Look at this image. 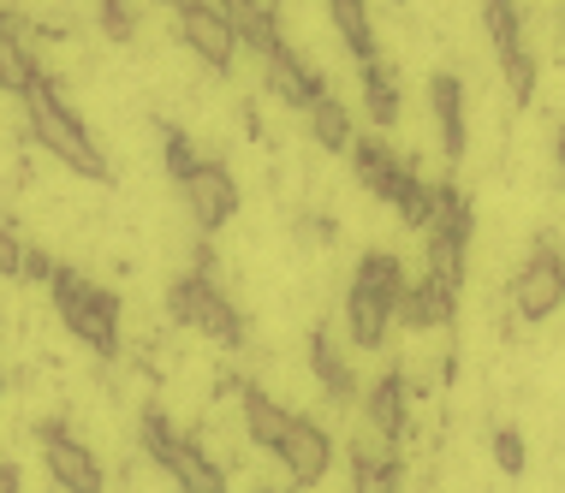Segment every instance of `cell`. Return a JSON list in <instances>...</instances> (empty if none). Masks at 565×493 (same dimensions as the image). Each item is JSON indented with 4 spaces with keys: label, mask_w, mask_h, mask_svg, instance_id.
Returning <instances> with one entry per match:
<instances>
[{
    "label": "cell",
    "mask_w": 565,
    "mask_h": 493,
    "mask_svg": "<svg viewBox=\"0 0 565 493\" xmlns=\"http://www.w3.org/2000/svg\"><path fill=\"white\" fill-rule=\"evenodd\" d=\"M161 310H167V321H179L185 333L209 339V345H221V351H244V339H250L244 310L215 286V274H196V268L173 274L161 291Z\"/></svg>",
    "instance_id": "obj_3"
},
{
    "label": "cell",
    "mask_w": 565,
    "mask_h": 493,
    "mask_svg": "<svg viewBox=\"0 0 565 493\" xmlns=\"http://www.w3.org/2000/svg\"><path fill=\"white\" fill-rule=\"evenodd\" d=\"M340 315H345V345L351 351H387V333H393V321H399V303H393L381 286H370L363 274H351Z\"/></svg>",
    "instance_id": "obj_10"
},
{
    "label": "cell",
    "mask_w": 565,
    "mask_h": 493,
    "mask_svg": "<svg viewBox=\"0 0 565 493\" xmlns=\"http://www.w3.org/2000/svg\"><path fill=\"white\" fill-rule=\"evenodd\" d=\"M274 458H280L286 475H292V487H322V475L333 470V435H328V422H322V416H303L298 410L292 435H286V446Z\"/></svg>",
    "instance_id": "obj_12"
},
{
    "label": "cell",
    "mask_w": 565,
    "mask_h": 493,
    "mask_svg": "<svg viewBox=\"0 0 565 493\" xmlns=\"http://www.w3.org/2000/svg\"><path fill=\"white\" fill-rule=\"evenodd\" d=\"M358 101H363V114H370V126L375 131H393L405 119V101H399V66H393L387 54H375V60H363L358 66Z\"/></svg>",
    "instance_id": "obj_15"
},
{
    "label": "cell",
    "mask_w": 565,
    "mask_h": 493,
    "mask_svg": "<svg viewBox=\"0 0 565 493\" xmlns=\"http://www.w3.org/2000/svg\"><path fill=\"white\" fill-rule=\"evenodd\" d=\"M292 493H310V487H292Z\"/></svg>",
    "instance_id": "obj_30"
},
{
    "label": "cell",
    "mask_w": 565,
    "mask_h": 493,
    "mask_svg": "<svg viewBox=\"0 0 565 493\" xmlns=\"http://www.w3.org/2000/svg\"><path fill=\"white\" fill-rule=\"evenodd\" d=\"M238 422H244V440H250V446L280 452L286 435H292V422H298V410H286L268 387H256V381H250V387L238 393Z\"/></svg>",
    "instance_id": "obj_14"
},
{
    "label": "cell",
    "mask_w": 565,
    "mask_h": 493,
    "mask_svg": "<svg viewBox=\"0 0 565 493\" xmlns=\"http://www.w3.org/2000/svg\"><path fill=\"white\" fill-rule=\"evenodd\" d=\"M179 203H185V214L196 221V233H221V226L238 221L244 191H238V179L226 161H203L185 184H179Z\"/></svg>",
    "instance_id": "obj_8"
},
{
    "label": "cell",
    "mask_w": 565,
    "mask_h": 493,
    "mask_svg": "<svg viewBox=\"0 0 565 493\" xmlns=\"http://www.w3.org/2000/svg\"><path fill=\"white\" fill-rule=\"evenodd\" d=\"M345 493H405V464L375 435H351V475Z\"/></svg>",
    "instance_id": "obj_13"
},
{
    "label": "cell",
    "mask_w": 565,
    "mask_h": 493,
    "mask_svg": "<svg viewBox=\"0 0 565 493\" xmlns=\"http://www.w3.org/2000/svg\"><path fill=\"white\" fill-rule=\"evenodd\" d=\"M507 298H512L518 321H547L565 303V250L554 244V233H542V244L530 250V261L512 274Z\"/></svg>",
    "instance_id": "obj_4"
},
{
    "label": "cell",
    "mask_w": 565,
    "mask_h": 493,
    "mask_svg": "<svg viewBox=\"0 0 565 493\" xmlns=\"http://www.w3.org/2000/svg\"><path fill=\"white\" fill-rule=\"evenodd\" d=\"M173 24H179V42L191 49V60H196V66H209L215 78H226V72L238 66L244 42H238L233 19H226L215 0H191V7H179Z\"/></svg>",
    "instance_id": "obj_6"
},
{
    "label": "cell",
    "mask_w": 565,
    "mask_h": 493,
    "mask_svg": "<svg viewBox=\"0 0 565 493\" xmlns=\"http://www.w3.org/2000/svg\"><path fill=\"white\" fill-rule=\"evenodd\" d=\"M345 161H351V179H358V191H370L375 203H387V208H399L405 196H411V184L423 179V173H417V161L399 156V149H393L381 131L358 137Z\"/></svg>",
    "instance_id": "obj_5"
},
{
    "label": "cell",
    "mask_w": 565,
    "mask_h": 493,
    "mask_svg": "<svg viewBox=\"0 0 565 493\" xmlns=\"http://www.w3.org/2000/svg\"><path fill=\"white\" fill-rule=\"evenodd\" d=\"M554 167H559V184H565V126L554 131Z\"/></svg>",
    "instance_id": "obj_28"
},
{
    "label": "cell",
    "mask_w": 565,
    "mask_h": 493,
    "mask_svg": "<svg viewBox=\"0 0 565 493\" xmlns=\"http://www.w3.org/2000/svg\"><path fill=\"white\" fill-rule=\"evenodd\" d=\"M24 261H30V244L19 233V221L7 214V226H0V274H7V286L24 280Z\"/></svg>",
    "instance_id": "obj_25"
},
{
    "label": "cell",
    "mask_w": 565,
    "mask_h": 493,
    "mask_svg": "<svg viewBox=\"0 0 565 493\" xmlns=\"http://www.w3.org/2000/svg\"><path fill=\"white\" fill-rule=\"evenodd\" d=\"M494 72H500V89H507V101L512 107H530L536 101V89H542V60L536 49H507V54H494Z\"/></svg>",
    "instance_id": "obj_21"
},
{
    "label": "cell",
    "mask_w": 565,
    "mask_h": 493,
    "mask_svg": "<svg viewBox=\"0 0 565 493\" xmlns=\"http://www.w3.org/2000/svg\"><path fill=\"white\" fill-rule=\"evenodd\" d=\"M215 7L233 19L244 54L268 60L274 49H286V30H280V0H215Z\"/></svg>",
    "instance_id": "obj_16"
},
{
    "label": "cell",
    "mask_w": 565,
    "mask_h": 493,
    "mask_svg": "<svg viewBox=\"0 0 565 493\" xmlns=\"http://www.w3.org/2000/svg\"><path fill=\"white\" fill-rule=\"evenodd\" d=\"M203 161L209 156H196V137L185 126H167V119H161V173L173 179V184H185Z\"/></svg>",
    "instance_id": "obj_23"
},
{
    "label": "cell",
    "mask_w": 565,
    "mask_h": 493,
    "mask_svg": "<svg viewBox=\"0 0 565 493\" xmlns=\"http://www.w3.org/2000/svg\"><path fill=\"white\" fill-rule=\"evenodd\" d=\"M363 428L381 446L405 452V440H411V375L405 368H387V375L370 381V393H363Z\"/></svg>",
    "instance_id": "obj_11"
},
{
    "label": "cell",
    "mask_w": 565,
    "mask_h": 493,
    "mask_svg": "<svg viewBox=\"0 0 565 493\" xmlns=\"http://www.w3.org/2000/svg\"><path fill=\"white\" fill-rule=\"evenodd\" d=\"M494 464H500V475H524V464H530L524 435H518V428H507V422L494 428Z\"/></svg>",
    "instance_id": "obj_26"
},
{
    "label": "cell",
    "mask_w": 565,
    "mask_h": 493,
    "mask_svg": "<svg viewBox=\"0 0 565 493\" xmlns=\"http://www.w3.org/2000/svg\"><path fill=\"white\" fill-rule=\"evenodd\" d=\"M263 66V96H274L280 107H292V114H310V101L328 89L322 66H316L310 54L298 49V42H286V49H274L268 60H256Z\"/></svg>",
    "instance_id": "obj_9"
},
{
    "label": "cell",
    "mask_w": 565,
    "mask_h": 493,
    "mask_svg": "<svg viewBox=\"0 0 565 493\" xmlns=\"http://www.w3.org/2000/svg\"><path fill=\"white\" fill-rule=\"evenodd\" d=\"M399 315H405L411 333H440V328H452V315H458V286L435 280V274H423V280H411Z\"/></svg>",
    "instance_id": "obj_18"
},
{
    "label": "cell",
    "mask_w": 565,
    "mask_h": 493,
    "mask_svg": "<svg viewBox=\"0 0 565 493\" xmlns=\"http://www.w3.org/2000/svg\"><path fill=\"white\" fill-rule=\"evenodd\" d=\"M429 107H435V126H440V156L458 167V161H465V149H470L465 84H458V72H435V78H429Z\"/></svg>",
    "instance_id": "obj_17"
},
{
    "label": "cell",
    "mask_w": 565,
    "mask_h": 493,
    "mask_svg": "<svg viewBox=\"0 0 565 493\" xmlns=\"http://www.w3.org/2000/svg\"><path fill=\"white\" fill-rule=\"evenodd\" d=\"M96 24H102V36H108V49H131L137 42V7L131 0H102Z\"/></svg>",
    "instance_id": "obj_24"
},
{
    "label": "cell",
    "mask_w": 565,
    "mask_h": 493,
    "mask_svg": "<svg viewBox=\"0 0 565 493\" xmlns=\"http://www.w3.org/2000/svg\"><path fill=\"white\" fill-rule=\"evenodd\" d=\"M482 30H488V42H494V54H507V49H524V7L518 0H482Z\"/></svg>",
    "instance_id": "obj_22"
},
{
    "label": "cell",
    "mask_w": 565,
    "mask_h": 493,
    "mask_svg": "<svg viewBox=\"0 0 565 493\" xmlns=\"http://www.w3.org/2000/svg\"><path fill=\"white\" fill-rule=\"evenodd\" d=\"M24 126H30V143H42L60 167H66V173H78L89 184H108L114 179L102 137L89 131V119L72 107V96L60 89V78H49V72H42V78L30 84V96H24Z\"/></svg>",
    "instance_id": "obj_1"
},
{
    "label": "cell",
    "mask_w": 565,
    "mask_h": 493,
    "mask_svg": "<svg viewBox=\"0 0 565 493\" xmlns=\"http://www.w3.org/2000/svg\"><path fill=\"white\" fill-rule=\"evenodd\" d=\"M49 303H54L60 328L72 333V345H84L89 357H102V363H119L126 333H119V298L108 286L89 280V274L72 268V261H60V274L49 286Z\"/></svg>",
    "instance_id": "obj_2"
},
{
    "label": "cell",
    "mask_w": 565,
    "mask_h": 493,
    "mask_svg": "<svg viewBox=\"0 0 565 493\" xmlns=\"http://www.w3.org/2000/svg\"><path fill=\"white\" fill-rule=\"evenodd\" d=\"M328 24L340 30V42H345L351 66H363V60H375V54H381V42H375V19H370V0H328Z\"/></svg>",
    "instance_id": "obj_20"
},
{
    "label": "cell",
    "mask_w": 565,
    "mask_h": 493,
    "mask_svg": "<svg viewBox=\"0 0 565 493\" xmlns=\"http://www.w3.org/2000/svg\"><path fill=\"white\" fill-rule=\"evenodd\" d=\"M303 131H310V143L322 149V156H351V143H358V119H351L345 96H333V89H322V96L310 101Z\"/></svg>",
    "instance_id": "obj_19"
},
{
    "label": "cell",
    "mask_w": 565,
    "mask_h": 493,
    "mask_svg": "<svg viewBox=\"0 0 565 493\" xmlns=\"http://www.w3.org/2000/svg\"><path fill=\"white\" fill-rule=\"evenodd\" d=\"M156 7H167V12H179V7H191V0H156Z\"/></svg>",
    "instance_id": "obj_29"
},
{
    "label": "cell",
    "mask_w": 565,
    "mask_h": 493,
    "mask_svg": "<svg viewBox=\"0 0 565 493\" xmlns=\"http://www.w3.org/2000/svg\"><path fill=\"white\" fill-rule=\"evenodd\" d=\"M0 493H24V470L12 464V458H7V464H0Z\"/></svg>",
    "instance_id": "obj_27"
},
{
    "label": "cell",
    "mask_w": 565,
    "mask_h": 493,
    "mask_svg": "<svg viewBox=\"0 0 565 493\" xmlns=\"http://www.w3.org/2000/svg\"><path fill=\"white\" fill-rule=\"evenodd\" d=\"M36 440H42V464H49V482L60 493H108V470L89 446L72 435L66 422H36Z\"/></svg>",
    "instance_id": "obj_7"
}]
</instances>
